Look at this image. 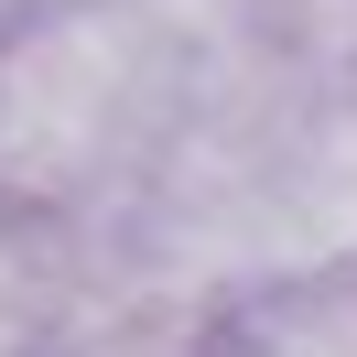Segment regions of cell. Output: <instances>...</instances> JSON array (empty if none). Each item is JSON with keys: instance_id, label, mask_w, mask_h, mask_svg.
<instances>
[{"instance_id": "cell-1", "label": "cell", "mask_w": 357, "mask_h": 357, "mask_svg": "<svg viewBox=\"0 0 357 357\" xmlns=\"http://www.w3.org/2000/svg\"><path fill=\"white\" fill-rule=\"evenodd\" d=\"M206 76L141 0H44L0 22V217L76 227L119 217L174 152Z\"/></svg>"}, {"instance_id": "cell-4", "label": "cell", "mask_w": 357, "mask_h": 357, "mask_svg": "<svg viewBox=\"0 0 357 357\" xmlns=\"http://www.w3.org/2000/svg\"><path fill=\"white\" fill-rule=\"evenodd\" d=\"M22 11H44V0H0V22H22Z\"/></svg>"}, {"instance_id": "cell-2", "label": "cell", "mask_w": 357, "mask_h": 357, "mask_svg": "<svg viewBox=\"0 0 357 357\" xmlns=\"http://www.w3.org/2000/svg\"><path fill=\"white\" fill-rule=\"evenodd\" d=\"M206 357H357V271L238 292L227 314H206Z\"/></svg>"}, {"instance_id": "cell-3", "label": "cell", "mask_w": 357, "mask_h": 357, "mask_svg": "<svg viewBox=\"0 0 357 357\" xmlns=\"http://www.w3.org/2000/svg\"><path fill=\"white\" fill-rule=\"evenodd\" d=\"M44 357H206V325H174V314H152V325H98V335H66V347Z\"/></svg>"}]
</instances>
